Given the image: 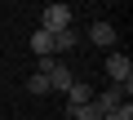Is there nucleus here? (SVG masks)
Instances as JSON below:
<instances>
[{
	"instance_id": "obj_1",
	"label": "nucleus",
	"mask_w": 133,
	"mask_h": 120,
	"mask_svg": "<svg viewBox=\"0 0 133 120\" xmlns=\"http://www.w3.org/2000/svg\"><path fill=\"white\" fill-rule=\"evenodd\" d=\"M107 76L115 80V89H133V58L129 53H107Z\"/></svg>"
},
{
	"instance_id": "obj_3",
	"label": "nucleus",
	"mask_w": 133,
	"mask_h": 120,
	"mask_svg": "<svg viewBox=\"0 0 133 120\" xmlns=\"http://www.w3.org/2000/svg\"><path fill=\"white\" fill-rule=\"evenodd\" d=\"M129 93H133V89H115V85H111V89H102V93H93L98 116H107V111H115L120 102H129Z\"/></svg>"
},
{
	"instance_id": "obj_4",
	"label": "nucleus",
	"mask_w": 133,
	"mask_h": 120,
	"mask_svg": "<svg viewBox=\"0 0 133 120\" xmlns=\"http://www.w3.org/2000/svg\"><path fill=\"white\" fill-rule=\"evenodd\" d=\"M89 45L111 49V45H115V27H111V22H89Z\"/></svg>"
},
{
	"instance_id": "obj_7",
	"label": "nucleus",
	"mask_w": 133,
	"mask_h": 120,
	"mask_svg": "<svg viewBox=\"0 0 133 120\" xmlns=\"http://www.w3.org/2000/svg\"><path fill=\"white\" fill-rule=\"evenodd\" d=\"M31 49H36L40 58H53V36H49V31H36V36H31Z\"/></svg>"
},
{
	"instance_id": "obj_6",
	"label": "nucleus",
	"mask_w": 133,
	"mask_h": 120,
	"mask_svg": "<svg viewBox=\"0 0 133 120\" xmlns=\"http://www.w3.org/2000/svg\"><path fill=\"white\" fill-rule=\"evenodd\" d=\"M76 45H80V31H76V27L53 31V53H62V49H76Z\"/></svg>"
},
{
	"instance_id": "obj_2",
	"label": "nucleus",
	"mask_w": 133,
	"mask_h": 120,
	"mask_svg": "<svg viewBox=\"0 0 133 120\" xmlns=\"http://www.w3.org/2000/svg\"><path fill=\"white\" fill-rule=\"evenodd\" d=\"M66 27H76V9L71 5H49L44 9V18H40V31H66Z\"/></svg>"
},
{
	"instance_id": "obj_10",
	"label": "nucleus",
	"mask_w": 133,
	"mask_h": 120,
	"mask_svg": "<svg viewBox=\"0 0 133 120\" xmlns=\"http://www.w3.org/2000/svg\"><path fill=\"white\" fill-rule=\"evenodd\" d=\"M102 120H133V102H120L115 111H107Z\"/></svg>"
},
{
	"instance_id": "obj_8",
	"label": "nucleus",
	"mask_w": 133,
	"mask_h": 120,
	"mask_svg": "<svg viewBox=\"0 0 133 120\" xmlns=\"http://www.w3.org/2000/svg\"><path fill=\"white\" fill-rule=\"evenodd\" d=\"M27 93H36V98H44V93H53V89H49V80H44L40 71H31V76H27Z\"/></svg>"
},
{
	"instance_id": "obj_9",
	"label": "nucleus",
	"mask_w": 133,
	"mask_h": 120,
	"mask_svg": "<svg viewBox=\"0 0 133 120\" xmlns=\"http://www.w3.org/2000/svg\"><path fill=\"white\" fill-rule=\"evenodd\" d=\"M66 120H102V116H98L93 102H84V107H71V111H66Z\"/></svg>"
},
{
	"instance_id": "obj_5",
	"label": "nucleus",
	"mask_w": 133,
	"mask_h": 120,
	"mask_svg": "<svg viewBox=\"0 0 133 120\" xmlns=\"http://www.w3.org/2000/svg\"><path fill=\"white\" fill-rule=\"evenodd\" d=\"M84 102H93V89H89V85H80V80H76V85H71V89H66V111H71V107H84Z\"/></svg>"
}]
</instances>
